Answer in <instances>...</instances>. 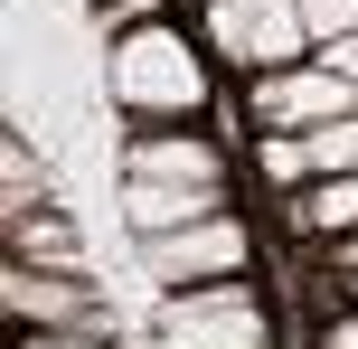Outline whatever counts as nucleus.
Listing matches in <instances>:
<instances>
[{"label": "nucleus", "mask_w": 358, "mask_h": 349, "mask_svg": "<svg viewBox=\"0 0 358 349\" xmlns=\"http://www.w3.org/2000/svg\"><path fill=\"white\" fill-rule=\"evenodd\" d=\"M113 94H123L132 113H198L208 104V66L179 48V29L151 19V29L113 38Z\"/></svg>", "instance_id": "1"}, {"label": "nucleus", "mask_w": 358, "mask_h": 349, "mask_svg": "<svg viewBox=\"0 0 358 349\" xmlns=\"http://www.w3.org/2000/svg\"><path fill=\"white\" fill-rule=\"evenodd\" d=\"M264 302H255V283H189V293L161 302V349H264Z\"/></svg>", "instance_id": "2"}, {"label": "nucleus", "mask_w": 358, "mask_h": 349, "mask_svg": "<svg viewBox=\"0 0 358 349\" xmlns=\"http://www.w3.org/2000/svg\"><path fill=\"white\" fill-rule=\"evenodd\" d=\"M208 48L227 66H245V76H283L311 48L302 38V0H208Z\"/></svg>", "instance_id": "3"}, {"label": "nucleus", "mask_w": 358, "mask_h": 349, "mask_svg": "<svg viewBox=\"0 0 358 349\" xmlns=\"http://www.w3.org/2000/svg\"><path fill=\"white\" fill-rule=\"evenodd\" d=\"M358 113V85L330 66H283V76H255V132H330Z\"/></svg>", "instance_id": "4"}, {"label": "nucleus", "mask_w": 358, "mask_h": 349, "mask_svg": "<svg viewBox=\"0 0 358 349\" xmlns=\"http://www.w3.org/2000/svg\"><path fill=\"white\" fill-rule=\"evenodd\" d=\"M255 255V236L236 218H208V227H179V236H142V264L170 283V293H189V283H227L236 264Z\"/></svg>", "instance_id": "5"}, {"label": "nucleus", "mask_w": 358, "mask_h": 349, "mask_svg": "<svg viewBox=\"0 0 358 349\" xmlns=\"http://www.w3.org/2000/svg\"><path fill=\"white\" fill-rule=\"evenodd\" d=\"M0 293H10V321H19V331H94V340H104V312H94V293H85L76 274L19 264Z\"/></svg>", "instance_id": "6"}, {"label": "nucleus", "mask_w": 358, "mask_h": 349, "mask_svg": "<svg viewBox=\"0 0 358 349\" xmlns=\"http://www.w3.org/2000/svg\"><path fill=\"white\" fill-rule=\"evenodd\" d=\"M132 180H151V189H227V161H217L208 132H142L132 142Z\"/></svg>", "instance_id": "7"}, {"label": "nucleus", "mask_w": 358, "mask_h": 349, "mask_svg": "<svg viewBox=\"0 0 358 349\" xmlns=\"http://www.w3.org/2000/svg\"><path fill=\"white\" fill-rule=\"evenodd\" d=\"M227 189H151V180H132L123 189V218L142 227V236H179V227H208V218H227Z\"/></svg>", "instance_id": "8"}, {"label": "nucleus", "mask_w": 358, "mask_h": 349, "mask_svg": "<svg viewBox=\"0 0 358 349\" xmlns=\"http://www.w3.org/2000/svg\"><path fill=\"white\" fill-rule=\"evenodd\" d=\"M10 245H19V264H48V274L76 264V227L48 218V208H10Z\"/></svg>", "instance_id": "9"}, {"label": "nucleus", "mask_w": 358, "mask_h": 349, "mask_svg": "<svg viewBox=\"0 0 358 349\" xmlns=\"http://www.w3.org/2000/svg\"><path fill=\"white\" fill-rule=\"evenodd\" d=\"M292 218L321 227V236H358V180H311L302 199H292Z\"/></svg>", "instance_id": "10"}, {"label": "nucleus", "mask_w": 358, "mask_h": 349, "mask_svg": "<svg viewBox=\"0 0 358 349\" xmlns=\"http://www.w3.org/2000/svg\"><path fill=\"white\" fill-rule=\"evenodd\" d=\"M302 38H311V48L358 38V0H302Z\"/></svg>", "instance_id": "11"}, {"label": "nucleus", "mask_w": 358, "mask_h": 349, "mask_svg": "<svg viewBox=\"0 0 358 349\" xmlns=\"http://www.w3.org/2000/svg\"><path fill=\"white\" fill-rule=\"evenodd\" d=\"M264 170H273L283 189H302V180H311V151H302V132H264Z\"/></svg>", "instance_id": "12"}, {"label": "nucleus", "mask_w": 358, "mask_h": 349, "mask_svg": "<svg viewBox=\"0 0 358 349\" xmlns=\"http://www.w3.org/2000/svg\"><path fill=\"white\" fill-rule=\"evenodd\" d=\"M19 349H104L94 331H19Z\"/></svg>", "instance_id": "13"}, {"label": "nucleus", "mask_w": 358, "mask_h": 349, "mask_svg": "<svg viewBox=\"0 0 358 349\" xmlns=\"http://www.w3.org/2000/svg\"><path fill=\"white\" fill-rule=\"evenodd\" d=\"M321 66H330V76H349V85H358V38H340V48H321Z\"/></svg>", "instance_id": "14"}, {"label": "nucleus", "mask_w": 358, "mask_h": 349, "mask_svg": "<svg viewBox=\"0 0 358 349\" xmlns=\"http://www.w3.org/2000/svg\"><path fill=\"white\" fill-rule=\"evenodd\" d=\"M321 349H358V321H321Z\"/></svg>", "instance_id": "15"}]
</instances>
